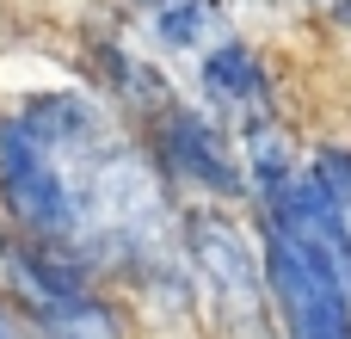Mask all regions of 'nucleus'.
Segmentation results:
<instances>
[{
  "instance_id": "obj_2",
  "label": "nucleus",
  "mask_w": 351,
  "mask_h": 339,
  "mask_svg": "<svg viewBox=\"0 0 351 339\" xmlns=\"http://www.w3.org/2000/svg\"><path fill=\"white\" fill-rule=\"evenodd\" d=\"M0 278H6L12 309L31 321L37 339H136L123 303L105 296L93 284V272L62 259V253H43V247L6 235L0 241Z\"/></svg>"
},
{
  "instance_id": "obj_4",
  "label": "nucleus",
  "mask_w": 351,
  "mask_h": 339,
  "mask_svg": "<svg viewBox=\"0 0 351 339\" xmlns=\"http://www.w3.org/2000/svg\"><path fill=\"white\" fill-rule=\"evenodd\" d=\"M142 148H148V161L160 167V179L179 185V191H191L197 204H234V198H253L241 148L216 130V117H204V111L185 105V99H173L167 111L148 117Z\"/></svg>"
},
{
  "instance_id": "obj_3",
  "label": "nucleus",
  "mask_w": 351,
  "mask_h": 339,
  "mask_svg": "<svg viewBox=\"0 0 351 339\" xmlns=\"http://www.w3.org/2000/svg\"><path fill=\"white\" fill-rule=\"evenodd\" d=\"M179 241H185V266L210 303V315L234 339H271V284H265V247L247 241V229L228 210H185L179 216Z\"/></svg>"
},
{
  "instance_id": "obj_6",
  "label": "nucleus",
  "mask_w": 351,
  "mask_h": 339,
  "mask_svg": "<svg viewBox=\"0 0 351 339\" xmlns=\"http://www.w3.org/2000/svg\"><path fill=\"white\" fill-rule=\"evenodd\" d=\"M197 86H204V105H210L222 124H234V136H247V130H259V124L278 117V105H271V74H265L259 49L241 43V37L216 43V49L197 62Z\"/></svg>"
},
{
  "instance_id": "obj_1",
  "label": "nucleus",
  "mask_w": 351,
  "mask_h": 339,
  "mask_svg": "<svg viewBox=\"0 0 351 339\" xmlns=\"http://www.w3.org/2000/svg\"><path fill=\"white\" fill-rule=\"evenodd\" d=\"M0 216L86 272L148 266L173 247L160 167L93 93H31L0 111Z\"/></svg>"
},
{
  "instance_id": "obj_7",
  "label": "nucleus",
  "mask_w": 351,
  "mask_h": 339,
  "mask_svg": "<svg viewBox=\"0 0 351 339\" xmlns=\"http://www.w3.org/2000/svg\"><path fill=\"white\" fill-rule=\"evenodd\" d=\"M142 25H148V37H154L160 49L197 56V62H204L216 43L234 37V19H228L222 0H148V6H142Z\"/></svg>"
},
{
  "instance_id": "obj_9",
  "label": "nucleus",
  "mask_w": 351,
  "mask_h": 339,
  "mask_svg": "<svg viewBox=\"0 0 351 339\" xmlns=\"http://www.w3.org/2000/svg\"><path fill=\"white\" fill-rule=\"evenodd\" d=\"M0 339H37V334H31V321H25L12 303H0Z\"/></svg>"
},
{
  "instance_id": "obj_8",
  "label": "nucleus",
  "mask_w": 351,
  "mask_h": 339,
  "mask_svg": "<svg viewBox=\"0 0 351 339\" xmlns=\"http://www.w3.org/2000/svg\"><path fill=\"white\" fill-rule=\"evenodd\" d=\"M308 167L321 173V185L333 191V204H339V216H346V235H351V148H315L308 154Z\"/></svg>"
},
{
  "instance_id": "obj_10",
  "label": "nucleus",
  "mask_w": 351,
  "mask_h": 339,
  "mask_svg": "<svg viewBox=\"0 0 351 339\" xmlns=\"http://www.w3.org/2000/svg\"><path fill=\"white\" fill-rule=\"evenodd\" d=\"M302 6H315V12H327V19L351 25V0H302Z\"/></svg>"
},
{
  "instance_id": "obj_5",
  "label": "nucleus",
  "mask_w": 351,
  "mask_h": 339,
  "mask_svg": "<svg viewBox=\"0 0 351 339\" xmlns=\"http://www.w3.org/2000/svg\"><path fill=\"white\" fill-rule=\"evenodd\" d=\"M265 247V284H271V321L278 339H351V284L321 266L296 235L259 222Z\"/></svg>"
}]
</instances>
